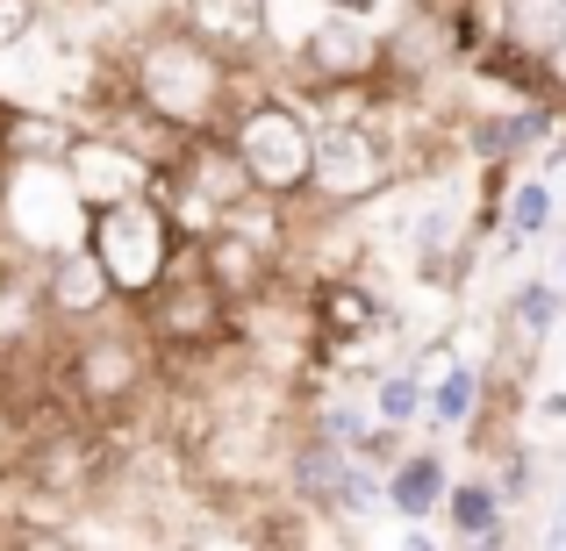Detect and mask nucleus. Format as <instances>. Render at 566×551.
Returning <instances> with one entry per match:
<instances>
[{
  "mask_svg": "<svg viewBox=\"0 0 566 551\" xmlns=\"http://www.w3.org/2000/svg\"><path fill=\"white\" fill-rule=\"evenodd\" d=\"M123 72H129V94L151 100V108L166 115V123H180L187 137L193 129H222L251 86L280 80V72H265V65H230V57L208 51V43L193 36V29H180L172 14H158V22L137 29V36H123Z\"/></svg>",
  "mask_w": 566,
  "mask_h": 551,
  "instance_id": "1",
  "label": "nucleus"
},
{
  "mask_svg": "<svg viewBox=\"0 0 566 551\" xmlns=\"http://www.w3.org/2000/svg\"><path fill=\"white\" fill-rule=\"evenodd\" d=\"M51 380L65 386V401L86 423H115V415H137L166 386V359H158L151 330L137 322V308H115V316L57 337Z\"/></svg>",
  "mask_w": 566,
  "mask_h": 551,
  "instance_id": "2",
  "label": "nucleus"
},
{
  "mask_svg": "<svg viewBox=\"0 0 566 551\" xmlns=\"http://www.w3.org/2000/svg\"><path fill=\"white\" fill-rule=\"evenodd\" d=\"M222 137L237 144V158H244L251 187L265 193V201H308V187H316V115H308L302 86L294 80H265L251 86L244 100H237V115L222 123Z\"/></svg>",
  "mask_w": 566,
  "mask_h": 551,
  "instance_id": "3",
  "label": "nucleus"
},
{
  "mask_svg": "<svg viewBox=\"0 0 566 551\" xmlns=\"http://www.w3.org/2000/svg\"><path fill=\"white\" fill-rule=\"evenodd\" d=\"M86 244H94V258L108 265L123 308H137L144 294L166 287V273L187 258L193 236L172 222V208L158 201V193H129V201H108V208L86 215Z\"/></svg>",
  "mask_w": 566,
  "mask_h": 551,
  "instance_id": "4",
  "label": "nucleus"
},
{
  "mask_svg": "<svg viewBox=\"0 0 566 551\" xmlns=\"http://www.w3.org/2000/svg\"><path fill=\"white\" fill-rule=\"evenodd\" d=\"M86 215L65 158H0V230L29 265L65 244H86Z\"/></svg>",
  "mask_w": 566,
  "mask_h": 551,
  "instance_id": "5",
  "label": "nucleus"
},
{
  "mask_svg": "<svg viewBox=\"0 0 566 551\" xmlns=\"http://www.w3.org/2000/svg\"><path fill=\"white\" fill-rule=\"evenodd\" d=\"M151 193L172 208V222H180L187 236H208L216 222H230L259 187H251L244 158H237V144L222 137V129H193L180 151H172V166H158Z\"/></svg>",
  "mask_w": 566,
  "mask_h": 551,
  "instance_id": "6",
  "label": "nucleus"
},
{
  "mask_svg": "<svg viewBox=\"0 0 566 551\" xmlns=\"http://www.w3.org/2000/svg\"><path fill=\"white\" fill-rule=\"evenodd\" d=\"M409 180L401 166V144L380 129V115H337L316 123V187L308 201L323 208H374L380 193H395Z\"/></svg>",
  "mask_w": 566,
  "mask_h": 551,
  "instance_id": "7",
  "label": "nucleus"
},
{
  "mask_svg": "<svg viewBox=\"0 0 566 551\" xmlns=\"http://www.w3.org/2000/svg\"><path fill=\"white\" fill-rule=\"evenodd\" d=\"M380 51L387 36H374V22H359V14H316V29H308L302 43L287 51V65H280V80L294 86H345V80H380Z\"/></svg>",
  "mask_w": 566,
  "mask_h": 551,
  "instance_id": "8",
  "label": "nucleus"
},
{
  "mask_svg": "<svg viewBox=\"0 0 566 551\" xmlns=\"http://www.w3.org/2000/svg\"><path fill=\"white\" fill-rule=\"evenodd\" d=\"M166 14L180 29H193L208 51H222L230 65L280 72V57H273V0H172Z\"/></svg>",
  "mask_w": 566,
  "mask_h": 551,
  "instance_id": "9",
  "label": "nucleus"
},
{
  "mask_svg": "<svg viewBox=\"0 0 566 551\" xmlns=\"http://www.w3.org/2000/svg\"><path fill=\"white\" fill-rule=\"evenodd\" d=\"M36 287H43V308H51L57 330H86V322L123 308V294H115L108 265L94 258V244H65L51 258H36Z\"/></svg>",
  "mask_w": 566,
  "mask_h": 551,
  "instance_id": "10",
  "label": "nucleus"
},
{
  "mask_svg": "<svg viewBox=\"0 0 566 551\" xmlns=\"http://www.w3.org/2000/svg\"><path fill=\"white\" fill-rule=\"evenodd\" d=\"M65 172H72V187H80L86 208H108V201H129V193H151V180H158L151 158H137L123 137H115V129H94V123H80V137L65 144Z\"/></svg>",
  "mask_w": 566,
  "mask_h": 551,
  "instance_id": "11",
  "label": "nucleus"
},
{
  "mask_svg": "<svg viewBox=\"0 0 566 551\" xmlns=\"http://www.w3.org/2000/svg\"><path fill=\"white\" fill-rule=\"evenodd\" d=\"M438 523H444L452 544H481V551L516 544V509H510V495L495 487V473H452V495H444Z\"/></svg>",
  "mask_w": 566,
  "mask_h": 551,
  "instance_id": "12",
  "label": "nucleus"
},
{
  "mask_svg": "<svg viewBox=\"0 0 566 551\" xmlns=\"http://www.w3.org/2000/svg\"><path fill=\"white\" fill-rule=\"evenodd\" d=\"M444 495H452V458H444V444H409V452L387 466V516H395V523H430V516H444Z\"/></svg>",
  "mask_w": 566,
  "mask_h": 551,
  "instance_id": "13",
  "label": "nucleus"
},
{
  "mask_svg": "<svg viewBox=\"0 0 566 551\" xmlns=\"http://www.w3.org/2000/svg\"><path fill=\"white\" fill-rule=\"evenodd\" d=\"M481 415H488V365L452 359V365L438 372V380H430V415H423V423H430V430H444V437H452V430L467 437Z\"/></svg>",
  "mask_w": 566,
  "mask_h": 551,
  "instance_id": "14",
  "label": "nucleus"
},
{
  "mask_svg": "<svg viewBox=\"0 0 566 551\" xmlns=\"http://www.w3.org/2000/svg\"><path fill=\"white\" fill-rule=\"evenodd\" d=\"M553 222H559V180H553V172H524V180H510V201H502V230L495 236L538 244V236H553Z\"/></svg>",
  "mask_w": 566,
  "mask_h": 551,
  "instance_id": "15",
  "label": "nucleus"
},
{
  "mask_svg": "<svg viewBox=\"0 0 566 551\" xmlns=\"http://www.w3.org/2000/svg\"><path fill=\"white\" fill-rule=\"evenodd\" d=\"M502 322H510V330H524L531 345H553V330L566 322V287H559V273H553V279H545V273L516 279L510 301H502Z\"/></svg>",
  "mask_w": 566,
  "mask_h": 551,
  "instance_id": "16",
  "label": "nucleus"
},
{
  "mask_svg": "<svg viewBox=\"0 0 566 551\" xmlns=\"http://www.w3.org/2000/svg\"><path fill=\"white\" fill-rule=\"evenodd\" d=\"M374 415H380V423H395V430L423 423V415H430V380H423L409 359H401V365L387 359V365L374 372Z\"/></svg>",
  "mask_w": 566,
  "mask_h": 551,
  "instance_id": "17",
  "label": "nucleus"
},
{
  "mask_svg": "<svg viewBox=\"0 0 566 551\" xmlns=\"http://www.w3.org/2000/svg\"><path fill=\"white\" fill-rule=\"evenodd\" d=\"M495 487L502 495H510V509H531V501H538V452H531V444H495Z\"/></svg>",
  "mask_w": 566,
  "mask_h": 551,
  "instance_id": "18",
  "label": "nucleus"
},
{
  "mask_svg": "<svg viewBox=\"0 0 566 551\" xmlns=\"http://www.w3.org/2000/svg\"><path fill=\"white\" fill-rule=\"evenodd\" d=\"M43 22H51V0H0V57L22 51Z\"/></svg>",
  "mask_w": 566,
  "mask_h": 551,
  "instance_id": "19",
  "label": "nucleus"
},
{
  "mask_svg": "<svg viewBox=\"0 0 566 551\" xmlns=\"http://www.w3.org/2000/svg\"><path fill=\"white\" fill-rule=\"evenodd\" d=\"M316 8H331V14H359V22H374L387 0H316Z\"/></svg>",
  "mask_w": 566,
  "mask_h": 551,
  "instance_id": "20",
  "label": "nucleus"
},
{
  "mask_svg": "<svg viewBox=\"0 0 566 551\" xmlns=\"http://www.w3.org/2000/svg\"><path fill=\"white\" fill-rule=\"evenodd\" d=\"M545 65H553V86H559V100H566V43H559V51H545Z\"/></svg>",
  "mask_w": 566,
  "mask_h": 551,
  "instance_id": "21",
  "label": "nucleus"
},
{
  "mask_svg": "<svg viewBox=\"0 0 566 551\" xmlns=\"http://www.w3.org/2000/svg\"><path fill=\"white\" fill-rule=\"evenodd\" d=\"M559 287H566V251H559Z\"/></svg>",
  "mask_w": 566,
  "mask_h": 551,
  "instance_id": "22",
  "label": "nucleus"
},
{
  "mask_svg": "<svg viewBox=\"0 0 566 551\" xmlns=\"http://www.w3.org/2000/svg\"><path fill=\"white\" fill-rule=\"evenodd\" d=\"M559 509H566V473H559Z\"/></svg>",
  "mask_w": 566,
  "mask_h": 551,
  "instance_id": "23",
  "label": "nucleus"
}]
</instances>
